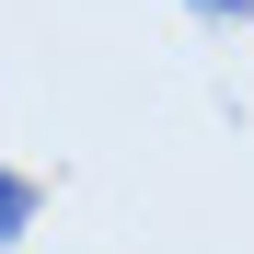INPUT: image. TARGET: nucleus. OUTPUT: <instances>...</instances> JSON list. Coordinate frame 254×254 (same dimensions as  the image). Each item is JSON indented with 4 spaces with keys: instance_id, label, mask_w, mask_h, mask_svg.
Wrapping results in <instances>:
<instances>
[{
    "instance_id": "f257e3e1",
    "label": "nucleus",
    "mask_w": 254,
    "mask_h": 254,
    "mask_svg": "<svg viewBox=\"0 0 254 254\" xmlns=\"http://www.w3.org/2000/svg\"><path fill=\"white\" fill-rule=\"evenodd\" d=\"M35 208H47V196H35V174H12V162H0V254L35 231Z\"/></svg>"
},
{
    "instance_id": "f03ea898",
    "label": "nucleus",
    "mask_w": 254,
    "mask_h": 254,
    "mask_svg": "<svg viewBox=\"0 0 254 254\" xmlns=\"http://www.w3.org/2000/svg\"><path fill=\"white\" fill-rule=\"evenodd\" d=\"M185 12H208V23H231V12H254V0H185Z\"/></svg>"
}]
</instances>
